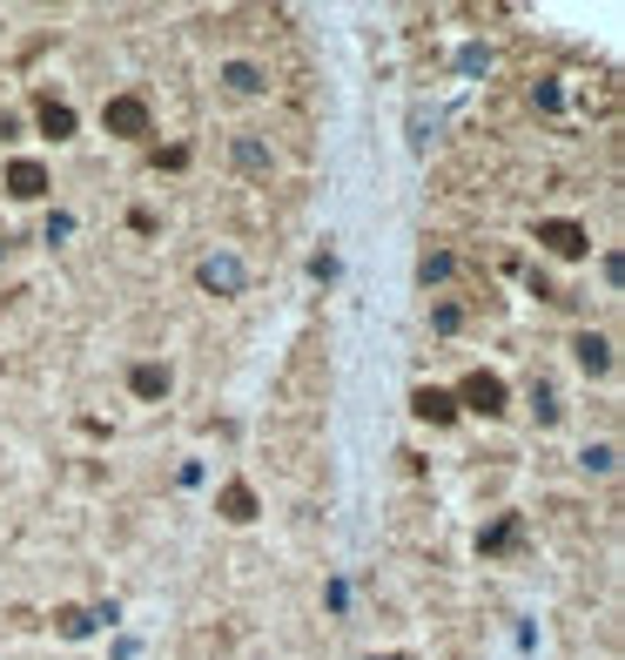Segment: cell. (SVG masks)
Instances as JSON below:
<instances>
[{
    "label": "cell",
    "instance_id": "obj_1",
    "mask_svg": "<svg viewBox=\"0 0 625 660\" xmlns=\"http://www.w3.org/2000/svg\"><path fill=\"white\" fill-rule=\"evenodd\" d=\"M102 128L108 135H122V142H148V128H155V109H148V95H108L102 102Z\"/></svg>",
    "mask_w": 625,
    "mask_h": 660
},
{
    "label": "cell",
    "instance_id": "obj_2",
    "mask_svg": "<svg viewBox=\"0 0 625 660\" xmlns=\"http://www.w3.org/2000/svg\"><path fill=\"white\" fill-rule=\"evenodd\" d=\"M458 398V411H478V419H504V404H511V391H504V378L498 371H465V384L451 391Z\"/></svg>",
    "mask_w": 625,
    "mask_h": 660
},
{
    "label": "cell",
    "instance_id": "obj_3",
    "mask_svg": "<svg viewBox=\"0 0 625 660\" xmlns=\"http://www.w3.org/2000/svg\"><path fill=\"white\" fill-rule=\"evenodd\" d=\"M539 243L552 257H565V264H579L585 250H592V236H585V223H572V216H545L539 223Z\"/></svg>",
    "mask_w": 625,
    "mask_h": 660
},
{
    "label": "cell",
    "instance_id": "obj_4",
    "mask_svg": "<svg viewBox=\"0 0 625 660\" xmlns=\"http://www.w3.org/2000/svg\"><path fill=\"white\" fill-rule=\"evenodd\" d=\"M8 196H14V203H41V196H48V162L14 155V162H8Z\"/></svg>",
    "mask_w": 625,
    "mask_h": 660
},
{
    "label": "cell",
    "instance_id": "obj_5",
    "mask_svg": "<svg viewBox=\"0 0 625 660\" xmlns=\"http://www.w3.org/2000/svg\"><path fill=\"white\" fill-rule=\"evenodd\" d=\"M518 546H524V513H504L498 526L478 533V553H485V559H511Z\"/></svg>",
    "mask_w": 625,
    "mask_h": 660
},
{
    "label": "cell",
    "instance_id": "obj_6",
    "mask_svg": "<svg viewBox=\"0 0 625 660\" xmlns=\"http://www.w3.org/2000/svg\"><path fill=\"white\" fill-rule=\"evenodd\" d=\"M410 411H417L424 425H458V398L444 391V384H417L410 391Z\"/></svg>",
    "mask_w": 625,
    "mask_h": 660
},
{
    "label": "cell",
    "instance_id": "obj_7",
    "mask_svg": "<svg viewBox=\"0 0 625 660\" xmlns=\"http://www.w3.org/2000/svg\"><path fill=\"white\" fill-rule=\"evenodd\" d=\"M216 513H222L229 526H249V519L262 513V506H256V485H249V478H229V485L216 492Z\"/></svg>",
    "mask_w": 625,
    "mask_h": 660
},
{
    "label": "cell",
    "instance_id": "obj_8",
    "mask_svg": "<svg viewBox=\"0 0 625 660\" xmlns=\"http://www.w3.org/2000/svg\"><path fill=\"white\" fill-rule=\"evenodd\" d=\"M34 115H41V135H54V142H67V135H74V109H67V102L41 95V102H34Z\"/></svg>",
    "mask_w": 625,
    "mask_h": 660
},
{
    "label": "cell",
    "instance_id": "obj_9",
    "mask_svg": "<svg viewBox=\"0 0 625 660\" xmlns=\"http://www.w3.org/2000/svg\"><path fill=\"white\" fill-rule=\"evenodd\" d=\"M168 384H175L168 364H135V371H128V391H135V398H168Z\"/></svg>",
    "mask_w": 625,
    "mask_h": 660
},
{
    "label": "cell",
    "instance_id": "obj_10",
    "mask_svg": "<svg viewBox=\"0 0 625 660\" xmlns=\"http://www.w3.org/2000/svg\"><path fill=\"white\" fill-rule=\"evenodd\" d=\"M196 277H202L209 290H242V264H236V257H209Z\"/></svg>",
    "mask_w": 625,
    "mask_h": 660
},
{
    "label": "cell",
    "instance_id": "obj_11",
    "mask_svg": "<svg viewBox=\"0 0 625 660\" xmlns=\"http://www.w3.org/2000/svg\"><path fill=\"white\" fill-rule=\"evenodd\" d=\"M87 627H95V613H87V607H54V633H61V640H81Z\"/></svg>",
    "mask_w": 625,
    "mask_h": 660
},
{
    "label": "cell",
    "instance_id": "obj_12",
    "mask_svg": "<svg viewBox=\"0 0 625 660\" xmlns=\"http://www.w3.org/2000/svg\"><path fill=\"white\" fill-rule=\"evenodd\" d=\"M572 351H579V364H585V371H612V344H605V338H592V330H585Z\"/></svg>",
    "mask_w": 625,
    "mask_h": 660
},
{
    "label": "cell",
    "instance_id": "obj_13",
    "mask_svg": "<svg viewBox=\"0 0 625 660\" xmlns=\"http://www.w3.org/2000/svg\"><path fill=\"white\" fill-rule=\"evenodd\" d=\"M222 81H229L236 95H262V68H249V61H229V68H222Z\"/></svg>",
    "mask_w": 625,
    "mask_h": 660
},
{
    "label": "cell",
    "instance_id": "obj_14",
    "mask_svg": "<svg viewBox=\"0 0 625 660\" xmlns=\"http://www.w3.org/2000/svg\"><path fill=\"white\" fill-rule=\"evenodd\" d=\"M236 162L249 176H262V169H270V148H262V142H236Z\"/></svg>",
    "mask_w": 625,
    "mask_h": 660
},
{
    "label": "cell",
    "instance_id": "obj_15",
    "mask_svg": "<svg viewBox=\"0 0 625 660\" xmlns=\"http://www.w3.org/2000/svg\"><path fill=\"white\" fill-rule=\"evenodd\" d=\"M451 270H458V264H451V257H444V250L417 264V277H424V283H444V277H451Z\"/></svg>",
    "mask_w": 625,
    "mask_h": 660
},
{
    "label": "cell",
    "instance_id": "obj_16",
    "mask_svg": "<svg viewBox=\"0 0 625 660\" xmlns=\"http://www.w3.org/2000/svg\"><path fill=\"white\" fill-rule=\"evenodd\" d=\"M531 404H539V425H552V419H559V398H552L545 384H539V391H531Z\"/></svg>",
    "mask_w": 625,
    "mask_h": 660
},
{
    "label": "cell",
    "instance_id": "obj_17",
    "mask_svg": "<svg viewBox=\"0 0 625 660\" xmlns=\"http://www.w3.org/2000/svg\"><path fill=\"white\" fill-rule=\"evenodd\" d=\"M430 323H437V330H458V323H465V310H458V303H437V310H430Z\"/></svg>",
    "mask_w": 625,
    "mask_h": 660
},
{
    "label": "cell",
    "instance_id": "obj_18",
    "mask_svg": "<svg viewBox=\"0 0 625 660\" xmlns=\"http://www.w3.org/2000/svg\"><path fill=\"white\" fill-rule=\"evenodd\" d=\"M384 660H404V653H384Z\"/></svg>",
    "mask_w": 625,
    "mask_h": 660
},
{
    "label": "cell",
    "instance_id": "obj_19",
    "mask_svg": "<svg viewBox=\"0 0 625 660\" xmlns=\"http://www.w3.org/2000/svg\"><path fill=\"white\" fill-rule=\"evenodd\" d=\"M0 250H8V236H0Z\"/></svg>",
    "mask_w": 625,
    "mask_h": 660
}]
</instances>
